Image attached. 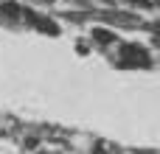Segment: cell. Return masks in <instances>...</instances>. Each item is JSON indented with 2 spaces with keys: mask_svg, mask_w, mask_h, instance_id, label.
<instances>
[{
  "mask_svg": "<svg viewBox=\"0 0 160 154\" xmlns=\"http://www.w3.org/2000/svg\"><path fill=\"white\" fill-rule=\"evenodd\" d=\"M121 56H124V62H127V65H132V59H138L135 65H146V62H149V56H146L141 48H135V45H127V48L121 51Z\"/></svg>",
  "mask_w": 160,
  "mask_h": 154,
  "instance_id": "cell-1",
  "label": "cell"
},
{
  "mask_svg": "<svg viewBox=\"0 0 160 154\" xmlns=\"http://www.w3.org/2000/svg\"><path fill=\"white\" fill-rule=\"evenodd\" d=\"M96 36H98V42H112V39H115V36L107 34V31H96Z\"/></svg>",
  "mask_w": 160,
  "mask_h": 154,
  "instance_id": "cell-2",
  "label": "cell"
},
{
  "mask_svg": "<svg viewBox=\"0 0 160 154\" xmlns=\"http://www.w3.org/2000/svg\"><path fill=\"white\" fill-rule=\"evenodd\" d=\"M96 154H107V152H104V146H101V143L96 146Z\"/></svg>",
  "mask_w": 160,
  "mask_h": 154,
  "instance_id": "cell-3",
  "label": "cell"
}]
</instances>
